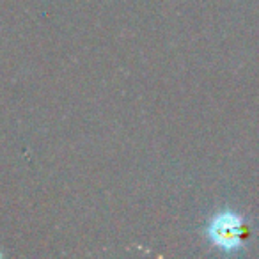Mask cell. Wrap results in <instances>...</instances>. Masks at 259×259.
<instances>
[{"instance_id":"1","label":"cell","mask_w":259,"mask_h":259,"mask_svg":"<svg viewBox=\"0 0 259 259\" xmlns=\"http://www.w3.org/2000/svg\"><path fill=\"white\" fill-rule=\"evenodd\" d=\"M243 231V219L240 215L233 211H224L209 220L206 234L217 248L234 254L243 248V240H241Z\"/></svg>"}]
</instances>
